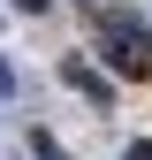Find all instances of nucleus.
Instances as JSON below:
<instances>
[{"instance_id": "f03ea898", "label": "nucleus", "mask_w": 152, "mask_h": 160, "mask_svg": "<svg viewBox=\"0 0 152 160\" xmlns=\"http://www.w3.org/2000/svg\"><path fill=\"white\" fill-rule=\"evenodd\" d=\"M61 84H69V92H84L91 107H107V99H114V84H107L91 61H61Z\"/></svg>"}, {"instance_id": "39448f33", "label": "nucleus", "mask_w": 152, "mask_h": 160, "mask_svg": "<svg viewBox=\"0 0 152 160\" xmlns=\"http://www.w3.org/2000/svg\"><path fill=\"white\" fill-rule=\"evenodd\" d=\"M15 8H23V15H46V8H53V0H15Z\"/></svg>"}, {"instance_id": "20e7f679", "label": "nucleus", "mask_w": 152, "mask_h": 160, "mask_svg": "<svg viewBox=\"0 0 152 160\" xmlns=\"http://www.w3.org/2000/svg\"><path fill=\"white\" fill-rule=\"evenodd\" d=\"M129 160H152V137H129Z\"/></svg>"}, {"instance_id": "423d86ee", "label": "nucleus", "mask_w": 152, "mask_h": 160, "mask_svg": "<svg viewBox=\"0 0 152 160\" xmlns=\"http://www.w3.org/2000/svg\"><path fill=\"white\" fill-rule=\"evenodd\" d=\"M8 92H15V69H8V61H0V99H8Z\"/></svg>"}, {"instance_id": "f257e3e1", "label": "nucleus", "mask_w": 152, "mask_h": 160, "mask_svg": "<svg viewBox=\"0 0 152 160\" xmlns=\"http://www.w3.org/2000/svg\"><path fill=\"white\" fill-rule=\"evenodd\" d=\"M91 31H99V53H107V69L114 76H152V31L137 23V15H122V8H91Z\"/></svg>"}, {"instance_id": "7ed1b4c3", "label": "nucleus", "mask_w": 152, "mask_h": 160, "mask_svg": "<svg viewBox=\"0 0 152 160\" xmlns=\"http://www.w3.org/2000/svg\"><path fill=\"white\" fill-rule=\"evenodd\" d=\"M31 160H69V152H61V145H53V137H46V130H38V137H31Z\"/></svg>"}]
</instances>
